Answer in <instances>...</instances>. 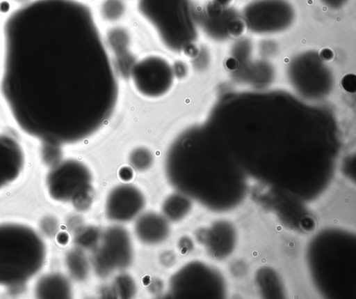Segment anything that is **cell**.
<instances>
[{
  "mask_svg": "<svg viewBox=\"0 0 356 299\" xmlns=\"http://www.w3.org/2000/svg\"><path fill=\"white\" fill-rule=\"evenodd\" d=\"M120 175L123 180H129L132 177V171L127 167H124L120 170Z\"/></svg>",
  "mask_w": 356,
  "mask_h": 299,
  "instance_id": "cell-18",
  "label": "cell"
},
{
  "mask_svg": "<svg viewBox=\"0 0 356 299\" xmlns=\"http://www.w3.org/2000/svg\"><path fill=\"white\" fill-rule=\"evenodd\" d=\"M327 6L337 9L341 8L346 4L348 0H321Z\"/></svg>",
  "mask_w": 356,
  "mask_h": 299,
  "instance_id": "cell-17",
  "label": "cell"
},
{
  "mask_svg": "<svg viewBox=\"0 0 356 299\" xmlns=\"http://www.w3.org/2000/svg\"><path fill=\"white\" fill-rule=\"evenodd\" d=\"M241 18L252 31L274 32L289 26L295 11L286 0H253L244 8Z\"/></svg>",
  "mask_w": 356,
  "mask_h": 299,
  "instance_id": "cell-6",
  "label": "cell"
},
{
  "mask_svg": "<svg viewBox=\"0 0 356 299\" xmlns=\"http://www.w3.org/2000/svg\"><path fill=\"white\" fill-rule=\"evenodd\" d=\"M114 287L118 296L124 298H131L136 291L133 279L125 275H120L116 279Z\"/></svg>",
  "mask_w": 356,
  "mask_h": 299,
  "instance_id": "cell-14",
  "label": "cell"
},
{
  "mask_svg": "<svg viewBox=\"0 0 356 299\" xmlns=\"http://www.w3.org/2000/svg\"><path fill=\"white\" fill-rule=\"evenodd\" d=\"M152 153L146 148H136L130 155V162L138 170L148 169L152 163Z\"/></svg>",
  "mask_w": 356,
  "mask_h": 299,
  "instance_id": "cell-13",
  "label": "cell"
},
{
  "mask_svg": "<svg viewBox=\"0 0 356 299\" xmlns=\"http://www.w3.org/2000/svg\"><path fill=\"white\" fill-rule=\"evenodd\" d=\"M131 79L138 93L156 98L166 94L175 77L173 66L159 56H148L136 61L130 70Z\"/></svg>",
  "mask_w": 356,
  "mask_h": 299,
  "instance_id": "cell-4",
  "label": "cell"
},
{
  "mask_svg": "<svg viewBox=\"0 0 356 299\" xmlns=\"http://www.w3.org/2000/svg\"><path fill=\"white\" fill-rule=\"evenodd\" d=\"M131 259L129 234L124 229L113 227L105 232L102 243L93 256V265L97 274L106 276L115 270L128 266Z\"/></svg>",
  "mask_w": 356,
  "mask_h": 299,
  "instance_id": "cell-7",
  "label": "cell"
},
{
  "mask_svg": "<svg viewBox=\"0 0 356 299\" xmlns=\"http://www.w3.org/2000/svg\"><path fill=\"white\" fill-rule=\"evenodd\" d=\"M49 194L60 201L74 200L92 190L88 167L75 160H66L54 165L46 178Z\"/></svg>",
  "mask_w": 356,
  "mask_h": 299,
  "instance_id": "cell-5",
  "label": "cell"
},
{
  "mask_svg": "<svg viewBox=\"0 0 356 299\" xmlns=\"http://www.w3.org/2000/svg\"><path fill=\"white\" fill-rule=\"evenodd\" d=\"M127 6L124 0H103L99 6L101 18L107 22H116L125 15Z\"/></svg>",
  "mask_w": 356,
  "mask_h": 299,
  "instance_id": "cell-12",
  "label": "cell"
},
{
  "mask_svg": "<svg viewBox=\"0 0 356 299\" xmlns=\"http://www.w3.org/2000/svg\"><path fill=\"white\" fill-rule=\"evenodd\" d=\"M99 233L96 229L92 227L86 229L79 236V244L85 247H92L98 240Z\"/></svg>",
  "mask_w": 356,
  "mask_h": 299,
  "instance_id": "cell-16",
  "label": "cell"
},
{
  "mask_svg": "<svg viewBox=\"0 0 356 299\" xmlns=\"http://www.w3.org/2000/svg\"><path fill=\"white\" fill-rule=\"evenodd\" d=\"M71 269L73 275L79 279H84L88 271V263L85 257L79 253H75L70 257Z\"/></svg>",
  "mask_w": 356,
  "mask_h": 299,
  "instance_id": "cell-15",
  "label": "cell"
},
{
  "mask_svg": "<svg viewBox=\"0 0 356 299\" xmlns=\"http://www.w3.org/2000/svg\"><path fill=\"white\" fill-rule=\"evenodd\" d=\"M190 202L185 194L170 196L163 204V212L165 217L172 221L180 220L188 213Z\"/></svg>",
  "mask_w": 356,
  "mask_h": 299,
  "instance_id": "cell-11",
  "label": "cell"
},
{
  "mask_svg": "<svg viewBox=\"0 0 356 299\" xmlns=\"http://www.w3.org/2000/svg\"><path fill=\"white\" fill-rule=\"evenodd\" d=\"M138 238L147 244H156L163 241L169 233L166 220L156 213H146L139 217L135 224Z\"/></svg>",
  "mask_w": 356,
  "mask_h": 299,
  "instance_id": "cell-10",
  "label": "cell"
},
{
  "mask_svg": "<svg viewBox=\"0 0 356 299\" xmlns=\"http://www.w3.org/2000/svg\"><path fill=\"white\" fill-rule=\"evenodd\" d=\"M143 18L169 50L181 52L197 35V23L191 0H138Z\"/></svg>",
  "mask_w": 356,
  "mask_h": 299,
  "instance_id": "cell-3",
  "label": "cell"
},
{
  "mask_svg": "<svg viewBox=\"0 0 356 299\" xmlns=\"http://www.w3.org/2000/svg\"><path fill=\"white\" fill-rule=\"evenodd\" d=\"M24 160L20 144L13 137L0 134V190L20 176Z\"/></svg>",
  "mask_w": 356,
  "mask_h": 299,
  "instance_id": "cell-9",
  "label": "cell"
},
{
  "mask_svg": "<svg viewBox=\"0 0 356 299\" xmlns=\"http://www.w3.org/2000/svg\"><path fill=\"white\" fill-rule=\"evenodd\" d=\"M45 258L42 240L28 227L0 225V285H17L29 280Z\"/></svg>",
  "mask_w": 356,
  "mask_h": 299,
  "instance_id": "cell-2",
  "label": "cell"
},
{
  "mask_svg": "<svg viewBox=\"0 0 356 299\" xmlns=\"http://www.w3.org/2000/svg\"><path fill=\"white\" fill-rule=\"evenodd\" d=\"M232 0H213V2L222 6H226Z\"/></svg>",
  "mask_w": 356,
  "mask_h": 299,
  "instance_id": "cell-19",
  "label": "cell"
},
{
  "mask_svg": "<svg viewBox=\"0 0 356 299\" xmlns=\"http://www.w3.org/2000/svg\"><path fill=\"white\" fill-rule=\"evenodd\" d=\"M144 198L136 187L122 185L115 187L108 194L106 211L109 219L127 221L134 217L143 208Z\"/></svg>",
  "mask_w": 356,
  "mask_h": 299,
  "instance_id": "cell-8",
  "label": "cell"
},
{
  "mask_svg": "<svg viewBox=\"0 0 356 299\" xmlns=\"http://www.w3.org/2000/svg\"><path fill=\"white\" fill-rule=\"evenodd\" d=\"M3 39L1 93L20 130L60 146L106 125L118 84L87 4L35 0L9 17Z\"/></svg>",
  "mask_w": 356,
  "mask_h": 299,
  "instance_id": "cell-1",
  "label": "cell"
}]
</instances>
